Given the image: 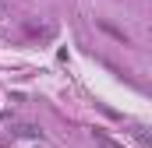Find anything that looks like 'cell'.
Instances as JSON below:
<instances>
[{"instance_id":"1","label":"cell","mask_w":152,"mask_h":148,"mask_svg":"<svg viewBox=\"0 0 152 148\" xmlns=\"http://www.w3.org/2000/svg\"><path fill=\"white\" fill-rule=\"evenodd\" d=\"M92 138H96V145H99V148H124V145H117L110 134H103V131H92Z\"/></svg>"}]
</instances>
